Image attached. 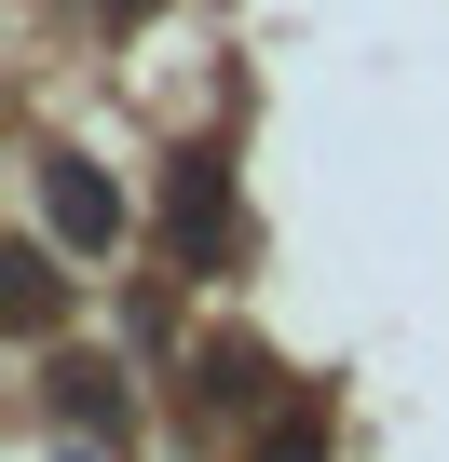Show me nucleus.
Wrapping results in <instances>:
<instances>
[{"label":"nucleus","instance_id":"nucleus-1","mask_svg":"<svg viewBox=\"0 0 449 462\" xmlns=\"http://www.w3.org/2000/svg\"><path fill=\"white\" fill-rule=\"evenodd\" d=\"M28 190H42V217H55V245H82V259H109V245H123V190H109L96 163L42 150V163H28Z\"/></svg>","mask_w":449,"mask_h":462},{"label":"nucleus","instance_id":"nucleus-2","mask_svg":"<svg viewBox=\"0 0 449 462\" xmlns=\"http://www.w3.org/2000/svg\"><path fill=\"white\" fill-rule=\"evenodd\" d=\"M55 421H69V435H109V448H123V421H136L123 367H55Z\"/></svg>","mask_w":449,"mask_h":462},{"label":"nucleus","instance_id":"nucleus-4","mask_svg":"<svg viewBox=\"0 0 449 462\" xmlns=\"http://www.w3.org/2000/svg\"><path fill=\"white\" fill-rule=\"evenodd\" d=\"M14 327H55V245H14Z\"/></svg>","mask_w":449,"mask_h":462},{"label":"nucleus","instance_id":"nucleus-5","mask_svg":"<svg viewBox=\"0 0 449 462\" xmlns=\"http://www.w3.org/2000/svg\"><path fill=\"white\" fill-rule=\"evenodd\" d=\"M259 462H327V448H313V421H273V435H259Z\"/></svg>","mask_w":449,"mask_h":462},{"label":"nucleus","instance_id":"nucleus-3","mask_svg":"<svg viewBox=\"0 0 449 462\" xmlns=\"http://www.w3.org/2000/svg\"><path fill=\"white\" fill-rule=\"evenodd\" d=\"M218 231H232V204H218V163L191 150V163H177V245L204 259V245H218Z\"/></svg>","mask_w":449,"mask_h":462}]
</instances>
